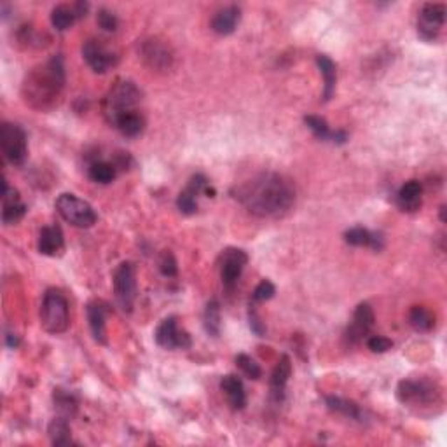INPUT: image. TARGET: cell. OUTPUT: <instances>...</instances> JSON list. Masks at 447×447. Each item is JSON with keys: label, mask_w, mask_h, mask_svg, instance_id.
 Listing matches in <instances>:
<instances>
[{"label": "cell", "mask_w": 447, "mask_h": 447, "mask_svg": "<svg viewBox=\"0 0 447 447\" xmlns=\"http://www.w3.org/2000/svg\"><path fill=\"white\" fill-rule=\"evenodd\" d=\"M446 21V6L442 4H425L419 13L418 30L419 36L426 41H431L438 33L441 26Z\"/></svg>", "instance_id": "13"}, {"label": "cell", "mask_w": 447, "mask_h": 447, "mask_svg": "<svg viewBox=\"0 0 447 447\" xmlns=\"http://www.w3.org/2000/svg\"><path fill=\"white\" fill-rule=\"evenodd\" d=\"M441 219H442V222H446V206L441 208Z\"/></svg>", "instance_id": "42"}, {"label": "cell", "mask_w": 447, "mask_h": 447, "mask_svg": "<svg viewBox=\"0 0 447 447\" xmlns=\"http://www.w3.org/2000/svg\"><path fill=\"white\" fill-rule=\"evenodd\" d=\"M56 210L63 221L75 227H91L96 222V211L93 206L84 199L77 198L75 194H61L56 199Z\"/></svg>", "instance_id": "4"}, {"label": "cell", "mask_w": 447, "mask_h": 447, "mask_svg": "<svg viewBox=\"0 0 447 447\" xmlns=\"http://www.w3.org/2000/svg\"><path fill=\"white\" fill-rule=\"evenodd\" d=\"M18 345H19V339L16 337V335L7 334V346H9V348H16Z\"/></svg>", "instance_id": "41"}, {"label": "cell", "mask_w": 447, "mask_h": 447, "mask_svg": "<svg viewBox=\"0 0 447 447\" xmlns=\"http://www.w3.org/2000/svg\"><path fill=\"white\" fill-rule=\"evenodd\" d=\"M156 342L161 346V348L167 349H175V348H182L186 349L191 346V337L186 330H180L177 327V318L169 317L167 320L161 322V325L156 329Z\"/></svg>", "instance_id": "11"}, {"label": "cell", "mask_w": 447, "mask_h": 447, "mask_svg": "<svg viewBox=\"0 0 447 447\" xmlns=\"http://www.w3.org/2000/svg\"><path fill=\"white\" fill-rule=\"evenodd\" d=\"M41 323L49 334H61L68 329V300L56 288H49L46 292L41 306Z\"/></svg>", "instance_id": "3"}, {"label": "cell", "mask_w": 447, "mask_h": 447, "mask_svg": "<svg viewBox=\"0 0 447 447\" xmlns=\"http://www.w3.org/2000/svg\"><path fill=\"white\" fill-rule=\"evenodd\" d=\"M65 246V238L63 231L58 226H46L44 229L38 234V252L42 256L55 257L58 253H61Z\"/></svg>", "instance_id": "16"}, {"label": "cell", "mask_w": 447, "mask_h": 447, "mask_svg": "<svg viewBox=\"0 0 447 447\" xmlns=\"http://www.w3.org/2000/svg\"><path fill=\"white\" fill-rule=\"evenodd\" d=\"M90 179L96 184H110L115 179V167L107 161H98L90 167Z\"/></svg>", "instance_id": "31"}, {"label": "cell", "mask_w": 447, "mask_h": 447, "mask_svg": "<svg viewBox=\"0 0 447 447\" xmlns=\"http://www.w3.org/2000/svg\"><path fill=\"white\" fill-rule=\"evenodd\" d=\"M221 388H222V391L226 393L227 402H229V406L233 407L234 411L245 409L246 393H245V386H243L240 377L229 374V376H226L222 379Z\"/></svg>", "instance_id": "20"}, {"label": "cell", "mask_w": 447, "mask_h": 447, "mask_svg": "<svg viewBox=\"0 0 447 447\" xmlns=\"http://www.w3.org/2000/svg\"><path fill=\"white\" fill-rule=\"evenodd\" d=\"M2 199H4V210H2L4 224L11 226V224H16L21 221L23 215L26 214V206L23 205L21 199H19L18 192L14 191V189H9L6 180H4Z\"/></svg>", "instance_id": "15"}, {"label": "cell", "mask_w": 447, "mask_h": 447, "mask_svg": "<svg viewBox=\"0 0 447 447\" xmlns=\"http://www.w3.org/2000/svg\"><path fill=\"white\" fill-rule=\"evenodd\" d=\"M0 144H2V152L6 159L13 164H23L26 159V135L21 130V126L13 125V122H4L0 130Z\"/></svg>", "instance_id": "6"}, {"label": "cell", "mask_w": 447, "mask_h": 447, "mask_svg": "<svg viewBox=\"0 0 447 447\" xmlns=\"http://www.w3.org/2000/svg\"><path fill=\"white\" fill-rule=\"evenodd\" d=\"M304 122H306L307 128L313 131V135L318 140H332L334 131H330L329 125H327L323 117H320V115H306Z\"/></svg>", "instance_id": "32"}, {"label": "cell", "mask_w": 447, "mask_h": 447, "mask_svg": "<svg viewBox=\"0 0 447 447\" xmlns=\"http://www.w3.org/2000/svg\"><path fill=\"white\" fill-rule=\"evenodd\" d=\"M140 90L130 80L115 84L110 90L109 96L105 98V114L112 125H114V121L119 115L133 110V107L140 102Z\"/></svg>", "instance_id": "5"}, {"label": "cell", "mask_w": 447, "mask_h": 447, "mask_svg": "<svg viewBox=\"0 0 447 447\" xmlns=\"http://www.w3.org/2000/svg\"><path fill=\"white\" fill-rule=\"evenodd\" d=\"M374 311L369 303H362L358 304L357 310L353 313L352 323L346 329L345 339L349 342V345H358L360 341H364L367 337L369 332L374 327Z\"/></svg>", "instance_id": "9"}, {"label": "cell", "mask_w": 447, "mask_h": 447, "mask_svg": "<svg viewBox=\"0 0 447 447\" xmlns=\"http://www.w3.org/2000/svg\"><path fill=\"white\" fill-rule=\"evenodd\" d=\"M74 13H75V16H77V19L79 18H84L88 14V9H90V4H86V2H77V4H74Z\"/></svg>", "instance_id": "40"}, {"label": "cell", "mask_w": 447, "mask_h": 447, "mask_svg": "<svg viewBox=\"0 0 447 447\" xmlns=\"http://www.w3.org/2000/svg\"><path fill=\"white\" fill-rule=\"evenodd\" d=\"M105 317L107 306L103 303L88 304V320H90V329L93 334V339L100 345H107V330H105Z\"/></svg>", "instance_id": "18"}, {"label": "cell", "mask_w": 447, "mask_h": 447, "mask_svg": "<svg viewBox=\"0 0 447 447\" xmlns=\"http://www.w3.org/2000/svg\"><path fill=\"white\" fill-rule=\"evenodd\" d=\"M196 196L191 194V192L187 191H182L179 194V198H177V206H179V210L182 211V214L186 215H192L198 211V201H196Z\"/></svg>", "instance_id": "34"}, {"label": "cell", "mask_w": 447, "mask_h": 447, "mask_svg": "<svg viewBox=\"0 0 447 447\" xmlns=\"http://www.w3.org/2000/svg\"><path fill=\"white\" fill-rule=\"evenodd\" d=\"M159 271L163 273L164 276H168V278H172V276L177 275V271H179V268H177V261L175 257H173L172 252H168V250H164L163 253H161L159 257Z\"/></svg>", "instance_id": "35"}, {"label": "cell", "mask_w": 447, "mask_h": 447, "mask_svg": "<svg viewBox=\"0 0 447 447\" xmlns=\"http://www.w3.org/2000/svg\"><path fill=\"white\" fill-rule=\"evenodd\" d=\"M49 438L55 446H68L72 444V435H70V426H68L67 418H55L49 423L48 428Z\"/></svg>", "instance_id": "26"}, {"label": "cell", "mask_w": 447, "mask_h": 447, "mask_svg": "<svg viewBox=\"0 0 447 447\" xmlns=\"http://www.w3.org/2000/svg\"><path fill=\"white\" fill-rule=\"evenodd\" d=\"M275 294H276L275 285L268 280H262L256 287V290H253L252 299L256 300V303H264V300H269Z\"/></svg>", "instance_id": "36"}, {"label": "cell", "mask_w": 447, "mask_h": 447, "mask_svg": "<svg viewBox=\"0 0 447 447\" xmlns=\"http://www.w3.org/2000/svg\"><path fill=\"white\" fill-rule=\"evenodd\" d=\"M345 241L353 246H371L374 250L383 248V238H381V234L372 233V231L364 229V227H353V229L346 231Z\"/></svg>", "instance_id": "22"}, {"label": "cell", "mask_w": 447, "mask_h": 447, "mask_svg": "<svg viewBox=\"0 0 447 447\" xmlns=\"http://www.w3.org/2000/svg\"><path fill=\"white\" fill-rule=\"evenodd\" d=\"M409 322L411 325L414 327L418 332H428V330L433 329L435 320L431 317V313L426 307L421 306H414L409 313Z\"/></svg>", "instance_id": "30"}, {"label": "cell", "mask_w": 447, "mask_h": 447, "mask_svg": "<svg viewBox=\"0 0 447 447\" xmlns=\"http://www.w3.org/2000/svg\"><path fill=\"white\" fill-rule=\"evenodd\" d=\"M96 21H98L100 28L105 30V32H115L117 30V18H115L114 13L107 9H100L98 14H96Z\"/></svg>", "instance_id": "37"}, {"label": "cell", "mask_w": 447, "mask_h": 447, "mask_svg": "<svg viewBox=\"0 0 447 447\" xmlns=\"http://www.w3.org/2000/svg\"><path fill=\"white\" fill-rule=\"evenodd\" d=\"M248 320H250V329H252V332L262 337V335L265 334V325L262 323L259 315H257V311L253 310L252 306H250V310H248Z\"/></svg>", "instance_id": "39"}, {"label": "cell", "mask_w": 447, "mask_h": 447, "mask_svg": "<svg viewBox=\"0 0 447 447\" xmlns=\"http://www.w3.org/2000/svg\"><path fill=\"white\" fill-rule=\"evenodd\" d=\"M435 388L428 381H400L396 396L402 404H431L435 400Z\"/></svg>", "instance_id": "10"}, {"label": "cell", "mask_w": 447, "mask_h": 447, "mask_svg": "<svg viewBox=\"0 0 447 447\" xmlns=\"http://www.w3.org/2000/svg\"><path fill=\"white\" fill-rule=\"evenodd\" d=\"M292 374V362L287 354L280 358V362L276 364L275 371H273L271 376V396L280 402L283 399V393H285V386L288 383V377Z\"/></svg>", "instance_id": "21"}, {"label": "cell", "mask_w": 447, "mask_h": 447, "mask_svg": "<svg viewBox=\"0 0 447 447\" xmlns=\"http://www.w3.org/2000/svg\"><path fill=\"white\" fill-rule=\"evenodd\" d=\"M241 19V11L238 6H227L219 11L211 19V28L219 36H231L236 30Z\"/></svg>", "instance_id": "17"}, {"label": "cell", "mask_w": 447, "mask_h": 447, "mask_svg": "<svg viewBox=\"0 0 447 447\" xmlns=\"http://www.w3.org/2000/svg\"><path fill=\"white\" fill-rule=\"evenodd\" d=\"M236 365L241 369V372L245 374L246 377H250V379H259L262 376V369L259 367V364H257L252 357H248V354L245 353L238 354Z\"/></svg>", "instance_id": "33"}, {"label": "cell", "mask_w": 447, "mask_h": 447, "mask_svg": "<svg viewBox=\"0 0 447 447\" xmlns=\"http://www.w3.org/2000/svg\"><path fill=\"white\" fill-rule=\"evenodd\" d=\"M317 63L320 72H322L323 79H325V88H323V102H329L334 96L335 91V80H337V70H335V63L329 56L318 55Z\"/></svg>", "instance_id": "24"}, {"label": "cell", "mask_w": 447, "mask_h": 447, "mask_svg": "<svg viewBox=\"0 0 447 447\" xmlns=\"http://www.w3.org/2000/svg\"><path fill=\"white\" fill-rule=\"evenodd\" d=\"M248 262V256H246L243 250L238 248H227L222 253V264H221V276L222 283L226 288H234L236 287L238 280H240L243 268Z\"/></svg>", "instance_id": "12"}, {"label": "cell", "mask_w": 447, "mask_h": 447, "mask_svg": "<svg viewBox=\"0 0 447 447\" xmlns=\"http://www.w3.org/2000/svg\"><path fill=\"white\" fill-rule=\"evenodd\" d=\"M203 320H205L206 332L214 335V337H219V334H221V304L217 299H211L206 304L205 318Z\"/></svg>", "instance_id": "28"}, {"label": "cell", "mask_w": 447, "mask_h": 447, "mask_svg": "<svg viewBox=\"0 0 447 447\" xmlns=\"http://www.w3.org/2000/svg\"><path fill=\"white\" fill-rule=\"evenodd\" d=\"M114 126L121 131L125 137H138V135L144 131L145 121L138 112L131 110V112H126V114L119 115V117L114 121Z\"/></svg>", "instance_id": "25"}, {"label": "cell", "mask_w": 447, "mask_h": 447, "mask_svg": "<svg viewBox=\"0 0 447 447\" xmlns=\"http://www.w3.org/2000/svg\"><path fill=\"white\" fill-rule=\"evenodd\" d=\"M75 19H77V16L74 13V7L65 6V4H61V6H56L51 13L53 26H55L56 30H60V32L70 28V26L75 23Z\"/></svg>", "instance_id": "27"}, {"label": "cell", "mask_w": 447, "mask_h": 447, "mask_svg": "<svg viewBox=\"0 0 447 447\" xmlns=\"http://www.w3.org/2000/svg\"><path fill=\"white\" fill-rule=\"evenodd\" d=\"M140 55L144 58L145 63L154 70H167L172 67L173 55L169 48L164 42L157 41V38H149V41L142 42Z\"/></svg>", "instance_id": "14"}, {"label": "cell", "mask_w": 447, "mask_h": 447, "mask_svg": "<svg viewBox=\"0 0 447 447\" xmlns=\"http://www.w3.org/2000/svg\"><path fill=\"white\" fill-rule=\"evenodd\" d=\"M421 194L423 187L418 180H409V182L404 184L399 194H396V203H399L400 210L418 211L421 208Z\"/></svg>", "instance_id": "19"}, {"label": "cell", "mask_w": 447, "mask_h": 447, "mask_svg": "<svg viewBox=\"0 0 447 447\" xmlns=\"http://www.w3.org/2000/svg\"><path fill=\"white\" fill-rule=\"evenodd\" d=\"M55 407L56 411L60 412L61 418H72L77 412V400L72 393L65 391V390H55Z\"/></svg>", "instance_id": "29"}, {"label": "cell", "mask_w": 447, "mask_h": 447, "mask_svg": "<svg viewBox=\"0 0 447 447\" xmlns=\"http://www.w3.org/2000/svg\"><path fill=\"white\" fill-rule=\"evenodd\" d=\"M325 404L330 411L339 412V414L346 416V418L354 419V421H360V423L365 421V412L362 411L360 406H358L357 402H353V400L330 395L325 399Z\"/></svg>", "instance_id": "23"}, {"label": "cell", "mask_w": 447, "mask_h": 447, "mask_svg": "<svg viewBox=\"0 0 447 447\" xmlns=\"http://www.w3.org/2000/svg\"><path fill=\"white\" fill-rule=\"evenodd\" d=\"M367 346H369V349L374 353H384V352H388V349H391L393 341L391 339L384 337V335H372V337L367 341Z\"/></svg>", "instance_id": "38"}, {"label": "cell", "mask_w": 447, "mask_h": 447, "mask_svg": "<svg viewBox=\"0 0 447 447\" xmlns=\"http://www.w3.org/2000/svg\"><path fill=\"white\" fill-rule=\"evenodd\" d=\"M83 56L96 74H105L117 63L115 53L110 51L102 41H96V38H90V41L84 42Z\"/></svg>", "instance_id": "8"}, {"label": "cell", "mask_w": 447, "mask_h": 447, "mask_svg": "<svg viewBox=\"0 0 447 447\" xmlns=\"http://www.w3.org/2000/svg\"><path fill=\"white\" fill-rule=\"evenodd\" d=\"M114 292L119 306L125 311H131L137 299V278H135V265L131 262H122L114 273Z\"/></svg>", "instance_id": "7"}, {"label": "cell", "mask_w": 447, "mask_h": 447, "mask_svg": "<svg viewBox=\"0 0 447 447\" xmlns=\"http://www.w3.org/2000/svg\"><path fill=\"white\" fill-rule=\"evenodd\" d=\"M234 198L257 217H281L295 201V189L278 173H261L234 191Z\"/></svg>", "instance_id": "1"}, {"label": "cell", "mask_w": 447, "mask_h": 447, "mask_svg": "<svg viewBox=\"0 0 447 447\" xmlns=\"http://www.w3.org/2000/svg\"><path fill=\"white\" fill-rule=\"evenodd\" d=\"M65 86V65L60 55L53 56L42 67L36 68L23 84L25 102L36 109H48L55 103Z\"/></svg>", "instance_id": "2"}]
</instances>
